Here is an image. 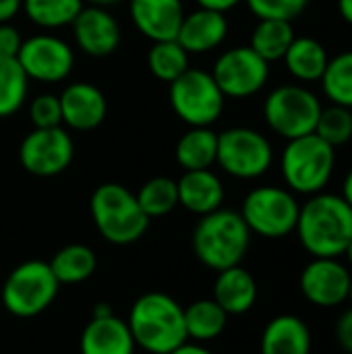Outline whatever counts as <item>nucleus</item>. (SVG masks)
<instances>
[{"instance_id": "obj_19", "label": "nucleus", "mask_w": 352, "mask_h": 354, "mask_svg": "<svg viewBox=\"0 0 352 354\" xmlns=\"http://www.w3.org/2000/svg\"><path fill=\"white\" fill-rule=\"evenodd\" d=\"M129 324L116 315L91 317L81 332L79 354H135Z\"/></svg>"}, {"instance_id": "obj_41", "label": "nucleus", "mask_w": 352, "mask_h": 354, "mask_svg": "<svg viewBox=\"0 0 352 354\" xmlns=\"http://www.w3.org/2000/svg\"><path fill=\"white\" fill-rule=\"evenodd\" d=\"M342 199L352 207V168L349 170L344 183H342Z\"/></svg>"}, {"instance_id": "obj_32", "label": "nucleus", "mask_w": 352, "mask_h": 354, "mask_svg": "<svg viewBox=\"0 0 352 354\" xmlns=\"http://www.w3.org/2000/svg\"><path fill=\"white\" fill-rule=\"evenodd\" d=\"M137 201L143 209V214L151 218H162L168 216L176 205H178V189L176 180L168 176H154L149 178L139 191H137Z\"/></svg>"}, {"instance_id": "obj_25", "label": "nucleus", "mask_w": 352, "mask_h": 354, "mask_svg": "<svg viewBox=\"0 0 352 354\" xmlns=\"http://www.w3.org/2000/svg\"><path fill=\"white\" fill-rule=\"evenodd\" d=\"M228 313L214 301L201 299L185 307V328L187 338L193 342H210L216 340L228 324Z\"/></svg>"}, {"instance_id": "obj_12", "label": "nucleus", "mask_w": 352, "mask_h": 354, "mask_svg": "<svg viewBox=\"0 0 352 354\" xmlns=\"http://www.w3.org/2000/svg\"><path fill=\"white\" fill-rule=\"evenodd\" d=\"M75 156V143L66 129H33L25 135L19 145L21 166L39 178H50L62 174Z\"/></svg>"}, {"instance_id": "obj_34", "label": "nucleus", "mask_w": 352, "mask_h": 354, "mask_svg": "<svg viewBox=\"0 0 352 354\" xmlns=\"http://www.w3.org/2000/svg\"><path fill=\"white\" fill-rule=\"evenodd\" d=\"M245 2L257 19H280L290 23L309 4V0H245Z\"/></svg>"}, {"instance_id": "obj_13", "label": "nucleus", "mask_w": 352, "mask_h": 354, "mask_svg": "<svg viewBox=\"0 0 352 354\" xmlns=\"http://www.w3.org/2000/svg\"><path fill=\"white\" fill-rule=\"evenodd\" d=\"M17 62L21 64L27 79L39 83H60L73 73L75 52L62 37L52 33H37L23 39Z\"/></svg>"}, {"instance_id": "obj_24", "label": "nucleus", "mask_w": 352, "mask_h": 354, "mask_svg": "<svg viewBox=\"0 0 352 354\" xmlns=\"http://www.w3.org/2000/svg\"><path fill=\"white\" fill-rule=\"evenodd\" d=\"M218 133L212 127H191L174 147L176 164L187 170H205L216 164Z\"/></svg>"}, {"instance_id": "obj_30", "label": "nucleus", "mask_w": 352, "mask_h": 354, "mask_svg": "<svg viewBox=\"0 0 352 354\" xmlns=\"http://www.w3.org/2000/svg\"><path fill=\"white\" fill-rule=\"evenodd\" d=\"M29 79L17 58L0 56V118H8L21 110L27 100Z\"/></svg>"}, {"instance_id": "obj_3", "label": "nucleus", "mask_w": 352, "mask_h": 354, "mask_svg": "<svg viewBox=\"0 0 352 354\" xmlns=\"http://www.w3.org/2000/svg\"><path fill=\"white\" fill-rule=\"evenodd\" d=\"M251 245V230L234 209H216L201 216L193 230V253L210 270L222 272L241 266Z\"/></svg>"}, {"instance_id": "obj_9", "label": "nucleus", "mask_w": 352, "mask_h": 354, "mask_svg": "<svg viewBox=\"0 0 352 354\" xmlns=\"http://www.w3.org/2000/svg\"><path fill=\"white\" fill-rule=\"evenodd\" d=\"M319 97L303 85H280L263 102L268 127L286 141L315 133L322 114Z\"/></svg>"}, {"instance_id": "obj_36", "label": "nucleus", "mask_w": 352, "mask_h": 354, "mask_svg": "<svg viewBox=\"0 0 352 354\" xmlns=\"http://www.w3.org/2000/svg\"><path fill=\"white\" fill-rule=\"evenodd\" d=\"M21 44H23L21 31L12 23H0V56L17 58Z\"/></svg>"}, {"instance_id": "obj_31", "label": "nucleus", "mask_w": 352, "mask_h": 354, "mask_svg": "<svg viewBox=\"0 0 352 354\" xmlns=\"http://www.w3.org/2000/svg\"><path fill=\"white\" fill-rule=\"evenodd\" d=\"M319 81L332 104L352 110V50L330 58Z\"/></svg>"}, {"instance_id": "obj_38", "label": "nucleus", "mask_w": 352, "mask_h": 354, "mask_svg": "<svg viewBox=\"0 0 352 354\" xmlns=\"http://www.w3.org/2000/svg\"><path fill=\"white\" fill-rule=\"evenodd\" d=\"M201 8H212L218 12H228L230 8L239 6L243 0H195Z\"/></svg>"}, {"instance_id": "obj_27", "label": "nucleus", "mask_w": 352, "mask_h": 354, "mask_svg": "<svg viewBox=\"0 0 352 354\" xmlns=\"http://www.w3.org/2000/svg\"><path fill=\"white\" fill-rule=\"evenodd\" d=\"M295 39V29L290 21L280 19H257V25L251 33V48L266 60L276 62L282 60L288 46Z\"/></svg>"}, {"instance_id": "obj_15", "label": "nucleus", "mask_w": 352, "mask_h": 354, "mask_svg": "<svg viewBox=\"0 0 352 354\" xmlns=\"http://www.w3.org/2000/svg\"><path fill=\"white\" fill-rule=\"evenodd\" d=\"M71 27L77 48L87 56L104 58L114 54L120 46V25L106 6L85 4Z\"/></svg>"}, {"instance_id": "obj_46", "label": "nucleus", "mask_w": 352, "mask_h": 354, "mask_svg": "<svg viewBox=\"0 0 352 354\" xmlns=\"http://www.w3.org/2000/svg\"><path fill=\"white\" fill-rule=\"evenodd\" d=\"M349 303H351V307H352V278H351V288H349V299H346Z\"/></svg>"}, {"instance_id": "obj_16", "label": "nucleus", "mask_w": 352, "mask_h": 354, "mask_svg": "<svg viewBox=\"0 0 352 354\" xmlns=\"http://www.w3.org/2000/svg\"><path fill=\"white\" fill-rule=\"evenodd\" d=\"M62 110V124L71 131H93L98 129L108 112L104 91L89 81H75L58 95Z\"/></svg>"}, {"instance_id": "obj_44", "label": "nucleus", "mask_w": 352, "mask_h": 354, "mask_svg": "<svg viewBox=\"0 0 352 354\" xmlns=\"http://www.w3.org/2000/svg\"><path fill=\"white\" fill-rule=\"evenodd\" d=\"M87 4H95V6H110V4H116L118 0H85Z\"/></svg>"}, {"instance_id": "obj_28", "label": "nucleus", "mask_w": 352, "mask_h": 354, "mask_svg": "<svg viewBox=\"0 0 352 354\" xmlns=\"http://www.w3.org/2000/svg\"><path fill=\"white\" fill-rule=\"evenodd\" d=\"M85 0H21L25 17L41 29H60L75 21Z\"/></svg>"}, {"instance_id": "obj_23", "label": "nucleus", "mask_w": 352, "mask_h": 354, "mask_svg": "<svg viewBox=\"0 0 352 354\" xmlns=\"http://www.w3.org/2000/svg\"><path fill=\"white\" fill-rule=\"evenodd\" d=\"M282 60H284L286 71L297 81L313 83V81L322 79V75L330 62V56H328L324 44L317 41L315 37H295Z\"/></svg>"}, {"instance_id": "obj_37", "label": "nucleus", "mask_w": 352, "mask_h": 354, "mask_svg": "<svg viewBox=\"0 0 352 354\" xmlns=\"http://www.w3.org/2000/svg\"><path fill=\"white\" fill-rule=\"evenodd\" d=\"M336 342L346 354H352V307L336 322Z\"/></svg>"}, {"instance_id": "obj_4", "label": "nucleus", "mask_w": 352, "mask_h": 354, "mask_svg": "<svg viewBox=\"0 0 352 354\" xmlns=\"http://www.w3.org/2000/svg\"><path fill=\"white\" fill-rule=\"evenodd\" d=\"M89 209L95 230L110 245H133L149 226V218L143 214L137 195L118 183L100 185L91 195Z\"/></svg>"}, {"instance_id": "obj_26", "label": "nucleus", "mask_w": 352, "mask_h": 354, "mask_svg": "<svg viewBox=\"0 0 352 354\" xmlns=\"http://www.w3.org/2000/svg\"><path fill=\"white\" fill-rule=\"evenodd\" d=\"M98 257L87 245H66L50 261V270L58 284H81L93 276Z\"/></svg>"}, {"instance_id": "obj_35", "label": "nucleus", "mask_w": 352, "mask_h": 354, "mask_svg": "<svg viewBox=\"0 0 352 354\" xmlns=\"http://www.w3.org/2000/svg\"><path fill=\"white\" fill-rule=\"evenodd\" d=\"M29 120L33 129H52L62 127L60 100L54 93H37L29 102Z\"/></svg>"}, {"instance_id": "obj_43", "label": "nucleus", "mask_w": 352, "mask_h": 354, "mask_svg": "<svg viewBox=\"0 0 352 354\" xmlns=\"http://www.w3.org/2000/svg\"><path fill=\"white\" fill-rule=\"evenodd\" d=\"M108 315H114L112 307H110V305H106V303H100V305H95V309H93V315H91V317H108Z\"/></svg>"}, {"instance_id": "obj_29", "label": "nucleus", "mask_w": 352, "mask_h": 354, "mask_svg": "<svg viewBox=\"0 0 352 354\" xmlns=\"http://www.w3.org/2000/svg\"><path fill=\"white\" fill-rule=\"evenodd\" d=\"M147 66L156 79L172 83L189 68V52L176 39L151 41L147 52Z\"/></svg>"}, {"instance_id": "obj_5", "label": "nucleus", "mask_w": 352, "mask_h": 354, "mask_svg": "<svg viewBox=\"0 0 352 354\" xmlns=\"http://www.w3.org/2000/svg\"><path fill=\"white\" fill-rule=\"evenodd\" d=\"M336 166V147L311 133L290 139L280 158L282 178L295 195H317L332 180Z\"/></svg>"}, {"instance_id": "obj_40", "label": "nucleus", "mask_w": 352, "mask_h": 354, "mask_svg": "<svg viewBox=\"0 0 352 354\" xmlns=\"http://www.w3.org/2000/svg\"><path fill=\"white\" fill-rule=\"evenodd\" d=\"M170 354H214L210 348H205L199 342H185L183 346H178L176 351H172Z\"/></svg>"}, {"instance_id": "obj_14", "label": "nucleus", "mask_w": 352, "mask_h": 354, "mask_svg": "<svg viewBox=\"0 0 352 354\" xmlns=\"http://www.w3.org/2000/svg\"><path fill=\"white\" fill-rule=\"evenodd\" d=\"M351 278V270L338 257H313L301 272L299 288L311 305L332 309L346 303Z\"/></svg>"}, {"instance_id": "obj_18", "label": "nucleus", "mask_w": 352, "mask_h": 354, "mask_svg": "<svg viewBox=\"0 0 352 354\" xmlns=\"http://www.w3.org/2000/svg\"><path fill=\"white\" fill-rule=\"evenodd\" d=\"M226 35H228L226 12L199 6L197 10L185 15L180 29L176 33V41L189 54H207L220 48Z\"/></svg>"}, {"instance_id": "obj_20", "label": "nucleus", "mask_w": 352, "mask_h": 354, "mask_svg": "<svg viewBox=\"0 0 352 354\" xmlns=\"http://www.w3.org/2000/svg\"><path fill=\"white\" fill-rule=\"evenodd\" d=\"M178 205L197 216H207L222 207L224 203V185L212 168L205 170H187L176 180Z\"/></svg>"}, {"instance_id": "obj_33", "label": "nucleus", "mask_w": 352, "mask_h": 354, "mask_svg": "<svg viewBox=\"0 0 352 354\" xmlns=\"http://www.w3.org/2000/svg\"><path fill=\"white\" fill-rule=\"evenodd\" d=\"M315 135H319L324 141H328L332 147H340L352 139V110L344 106H328L322 108V114L317 118Z\"/></svg>"}, {"instance_id": "obj_1", "label": "nucleus", "mask_w": 352, "mask_h": 354, "mask_svg": "<svg viewBox=\"0 0 352 354\" xmlns=\"http://www.w3.org/2000/svg\"><path fill=\"white\" fill-rule=\"evenodd\" d=\"M295 232L311 257H340L352 239V207L342 195H311L301 205Z\"/></svg>"}, {"instance_id": "obj_8", "label": "nucleus", "mask_w": 352, "mask_h": 354, "mask_svg": "<svg viewBox=\"0 0 352 354\" xmlns=\"http://www.w3.org/2000/svg\"><path fill=\"white\" fill-rule=\"evenodd\" d=\"M301 203L297 195L284 187L263 185L255 187L243 199L241 216L251 230L263 239H282L295 232Z\"/></svg>"}, {"instance_id": "obj_11", "label": "nucleus", "mask_w": 352, "mask_h": 354, "mask_svg": "<svg viewBox=\"0 0 352 354\" xmlns=\"http://www.w3.org/2000/svg\"><path fill=\"white\" fill-rule=\"evenodd\" d=\"M212 77L224 97L245 100L259 93L270 79V62H266L251 46L224 50L212 68Z\"/></svg>"}, {"instance_id": "obj_42", "label": "nucleus", "mask_w": 352, "mask_h": 354, "mask_svg": "<svg viewBox=\"0 0 352 354\" xmlns=\"http://www.w3.org/2000/svg\"><path fill=\"white\" fill-rule=\"evenodd\" d=\"M338 10L342 15V19L352 25V0H338Z\"/></svg>"}, {"instance_id": "obj_17", "label": "nucleus", "mask_w": 352, "mask_h": 354, "mask_svg": "<svg viewBox=\"0 0 352 354\" xmlns=\"http://www.w3.org/2000/svg\"><path fill=\"white\" fill-rule=\"evenodd\" d=\"M129 15L137 31L149 41L176 39L185 6L183 0H129Z\"/></svg>"}, {"instance_id": "obj_7", "label": "nucleus", "mask_w": 352, "mask_h": 354, "mask_svg": "<svg viewBox=\"0 0 352 354\" xmlns=\"http://www.w3.org/2000/svg\"><path fill=\"white\" fill-rule=\"evenodd\" d=\"M172 112L189 127H212L224 112L226 97L212 73L187 68L178 79L168 83Z\"/></svg>"}, {"instance_id": "obj_21", "label": "nucleus", "mask_w": 352, "mask_h": 354, "mask_svg": "<svg viewBox=\"0 0 352 354\" xmlns=\"http://www.w3.org/2000/svg\"><path fill=\"white\" fill-rule=\"evenodd\" d=\"M313 338L309 326L290 313L268 322L259 340V354H311Z\"/></svg>"}, {"instance_id": "obj_10", "label": "nucleus", "mask_w": 352, "mask_h": 354, "mask_svg": "<svg viewBox=\"0 0 352 354\" xmlns=\"http://www.w3.org/2000/svg\"><path fill=\"white\" fill-rule=\"evenodd\" d=\"M274 162V149L268 137L249 127H232L218 135L216 164L232 178L255 180L263 176Z\"/></svg>"}, {"instance_id": "obj_45", "label": "nucleus", "mask_w": 352, "mask_h": 354, "mask_svg": "<svg viewBox=\"0 0 352 354\" xmlns=\"http://www.w3.org/2000/svg\"><path fill=\"white\" fill-rule=\"evenodd\" d=\"M344 257H346V261H349V266L352 268V239H351V243L346 245V249H344V253H342Z\"/></svg>"}, {"instance_id": "obj_6", "label": "nucleus", "mask_w": 352, "mask_h": 354, "mask_svg": "<svg viewBox=\"0 0 352 354\" xmlns=\"http://www.w3.org/2000/svg\"><path fill=\"white\" fill-rule=\"evenodd\" d=\"M58 288L50 263L31 259L8 274L0 288V305L15 317H35L54 303Z\"/></svg>"}, {"instance_id": "obj_39", "label": "nucleus", "mask_w": 352, "mask_h": 354, "mask_svg": "<svg viewBox=\"0 0 352 354\" xmlns=\"http://www.w3.org/2000/svg\"><path fill=\"white\" fill-rule=\"evenodd\" d=\"M21 10V0H0V23H10Z\"/></svg>"}, {"instance_id": "obj_22", "label": "nucleus", "mask_w": 352, "mask_h": 354, "mask_svg": "<svg viewBox=\"0 0 352 354\" xmlns=\"http://www.w3.org/2000/svg\"><path fill=\"white\" fill-rule=\"evenodd\" d=\"M228 315H245L257 301V282L243 266H232L218 272L212 297Z\"/></svg>"}, {"instance_id": "obj_2", "label": "nucleus", "mask_w": 352, "mask_h": 354, "mask_svg": "<svg viewBox=\"0 0 352 354\" xmlns=\"http://www.w3.org/2000/svg\"><path fill=\"white\" fill-rule=\"evenodd\" d=\"M129 330L139 348L151 354H170L189 342L185 307L166 292L141 295L129 313Z\"/></svg>"}]
</instances>
